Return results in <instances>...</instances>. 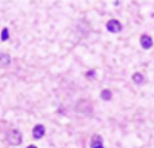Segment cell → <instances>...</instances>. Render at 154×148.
Listing matches in <instances>:
<instances>
[{"label":"cell","mask_w":154,"mask_h":148,"mask_svg":"<svg viewBox=\"0 0 154 148\" xmlns=\"http://www.w3.org/2000/svg\"><path fill=\"white\" fill-rule=\"evenodd\" d=\"M134 76H135V78H134V81L135 82H140V81L141 80L142 81V79H143V78H140V76H141V75L140 74H138V75H134Z\"/></svg>","instance_id":"ba28073f"},{"label":"cell","mask_w":154,"mask_h":148,"mask_svg":"<svg viewBox=\"0 0 154 148\" xmlns=\"http://www.w3.org/2000/svg\"><path fill=\"white\" fill-rule=\"evenodd\" d=\"M8 140L11 144H13L14 145L19 144L21 141V136L20 133L17 131H13L12 132V134L10 135Z\"/></svg>","instance_id":"277c9868"},{"label":"cell","mask_w":154,"mask_h":148,"mask_svg":"<svg viewBox=\"0 0 154 148\" xmlns=\"http://www.w3.org/2000/svg\"><path fill=\"white\" fill-rule=\"evenodd\" d=\"M91 148H103L102 144V140L100 136L98 135H95L93 136L91 141Z\"/></svg>","instance_id":"5b68a950"},{"label":"cell","mask_w":154,"mask_h":148,"mask_svg":"<svg viewBox=\"0 0 154 148\" xmlns=\"http://www.w3.org/2000/svg\"><path fill=\"white\" fill-rule=\"evenodd\" d=\"M140 43L141 47L146 50L150 49L153 45L152 39L149 35L146 34L143 35L141 37Z\"/></svg>","instance_id":"7a4b0ae2"},{"label":"cell","mask_w":154,"mask_h":148,"mask_svg":"<svg viewBox=\"0 0 154 148\" xmlns=\"http://www.w3.org/2000/svg\"><path fill=\"white\" fill-rule=\"evenodd\" d=\"M45 128L42 125H37L32 129V136L34 138L39 139L43 136L45 134Z\"/></svg>","instance_id":"3957f363"},{"label":"cell","mask_w":154,"mask_h":148,"mask_svg":"<svg viewBox=\"0 0 154 148\" xmlns=\"http://www.w3.org/2000/svg\"><path fill=\"white\" fill-rule=\"evenodd\" d=\"M9 38L8 29L7 28H4L1 32V40L2 41H5Z\"/></svg>","instance_id":"8992f818"},{"label":"cell","mask_w":154,"mask_h":148,"mask_svg":"<svg viewBox=\"0 0 154 148\" xmlns=\"http://www.w3.org/2000/svg\"><path fill=\"white\" fill-rule=\"evenodd\" d=\"M26 148H37V147H36V146H35L34 145H30V146H28Z\"/></svg>","instance_id":"9c48e42d"},{"label":"cell","mask_w":154,"mask_h":148,"mask_svg":"<svg viewBox=\"0 0 154 148\" xmlns=\"http://www.w3.org/2000/svg\"><path fill=\"white\" fill-rule=\"evenodd\" d=\"M106 27L108 31L111 32H120L122 29V25L121 23L116 19L109 20L106 23Z\"/></svg>","instance_id":"6da1fadb"},{"label":"cell","mask_w":154,"mask_h":148,"mask_svg":"<svg viewBox=\"0 0 154 148\" xmlns=\"http://www.w3.org/2000/svg\"><path fill=\"white\" fill-rule=\"evenodd\" d=\"M100 96L102 97V98H103V99H109L111 97V93L109 91L105 90L102 91Z\"/></svg>","instance_id":"52a82bcc"}]
</instances>
